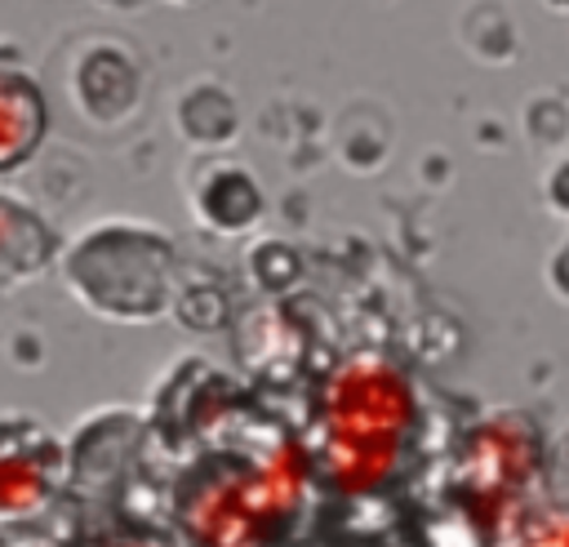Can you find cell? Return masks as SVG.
Listing matches in <instances>:
<instances>
[{
    "label": "cell",
    "mask_w": 569,
    "mask_h": 547,
    "mask_svg": "<svg viewBox=\"0 0 569 547\" xmlns=\"http://www.w3.org/2000/svg\"><path fill=\"white\" fill-rule=\"evenodd\" d=\"M547 285L556 289V298L560 302H569V236L551 249V258H547Z\"/></svg>",
    "instance_id": "cell-1"
},
{
    "label": "cell",
    "mask_w": 569,
    "mask_h": 547,
    "mask_svg": "<svg viewBox=\"0 0 569 547\" xmlns=\"http://www.w3.org/2000/svg\"><path fill=\"white\" fill-rule=\"evenodd\" d=\"M542 191H547V209H556V213H569V160H560V165L547 173Z\"/></svg>",
    "instance_id": "cell-2"
}]
</instances>
